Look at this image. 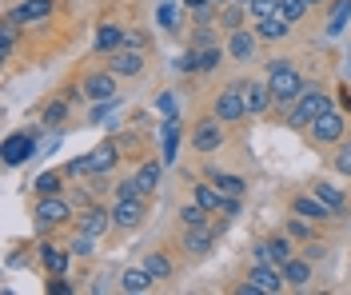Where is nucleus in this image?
<instances>
[{"label":"nucleus","mask_w":351,"mask_h":295,"mask_svg":"<svg viewBox=\"0 0 351 295\" xmlns=\"http://www.w3.org/2000/svg\"><path fill=\"white\" fill-rule=\"evenodd\" d=\"M267 88H271V96H276V108L284 112V108H291V104L304 96L307 80L295 72V64H287V60H271V64H267Z\"/></svg>","instance_id":"1"},{"label":"nucleus","mask_w":351,"mask_h":295,"mask_svg":"<svg viewBox=\"0 0 351 295\" xmlns=\"http://www.w3.org/2000/svg\"><path fill=\"white\" fill-rule=\"evenodd\" d=\"M335 104H331V96L319 84H307L304 88V96L287 108V128H295V132H307V124L311 120H319L324 112H331Z\"/></svg>","instance_id":"2"},{"label":"nucleus","mask_w":351,"mask_h":295,"mask_svg":"<svg viewBox=\"0 0 351 295\" xmlns=\"http://www.w3.org/2000/svg\"><path fill=\"white\" fill-rule=\"evenodd\" d=\"M32 216H36V227L40 231H52V227H60L72 220V204H68V196H36Z\"/></svg>","instance_id":"3"},{"label":"nucleus","mask_w":351,"mask_h":295,"mask_svg":"<svg viewBox=\"0 0 351 295\" xmlns=\"http://www.w3.org/2000/svg\"><path fill=\"white\" fill-rule=\"evenodd\" d=\"M343 132H348V116L335 112V108L307 124V140H311V144H339V140H343Z\"/></svg>","instance_id":"4"},{"label":"nucleus","mask_w":351,"mask_h":295,"mask_svg":"<svg viewBox=\"0 0 351 295\" xmlns=\"http://www.w3.org/2000/svg\"><path fill=\"white\" fill-rule=\"evenodd\" d=\"M212 116H216V120H223V124H240L243 116H247L240 80H236V84H228V88H219V96L212 100Z\"/></svg>","instance_id":"5"},{"label":"nucleus","mask_w":351,"mask_h":295,"mask_svg":"<svg viewBox=\"0 0 351 295\" xmlns=\"http://www.w3.org/2000/svg\"><path fill=\"white\" fill-rule=\"evenodd\" d=\"M36 148H40L36 132H12V136L4 140V168H21V164H28V159L36 156Z\"/></svg>","instance_id":"6"},{"label":"nucleus","mask_w":351,"mask_h":295,"mask_svg":"<svg viewBox=\"0 0 351 295\" xmlns=\"http://www.w3.org/2000/svg\"><path fill=\"white\" fill-rule=\"evenodd\" d=\"M219 148H223V120H216V116L196 120V128H192V152H219Z\"/></svg>","instance_id":"7"},{"label":"nucleus","mask_w":351,"mask_h":295,"mask_svg":"<svg viewBox=\"0 0 351 295\" xmlns=\"http://www.w3.org/2000/svg\"><path fill=\"white\" fill-rule=\"evenodd\" d=\"M240 92H243V108H247V116H263L271 104H276L267 80H240Z\"/></svg>","instance_id":"8"},{"label":"nucleus","mask_w":351,"mask_h":295,"mask_svg":"<svg viewBox=\"0 0 351 295\" xmlns=\"http://www.w3.org/2000/svg\"><path fill=\"white\" fill-rule=\"evenodd\" d=\"M144 211H148V196H136V200H116L112 207V224L132 231V227L144 224Z\"/></svg>","instance_id":"9"},{"label":"nucleus","mask_w":351,"mask_h":295,"mask_svg":"<svg viewBox=\"0 0 351 295\" xmlns=\"http://www.w3.org/2000/svg\"><path fill=\"white\" fill-rule=\"evenodd\" d=\"M108 72H116V76H140L144 72V48H116V52H108Z\"/></svg>","instance_id":"10"},{"label":"nucleus","mask_w":351,"mask_h":295,"mask_svg":"<svg viewBox=\"0 0 351 295\" xmlns=\"http://www.w3.org/2000/svg\"><path fill=\"white\" fill-rule=\"evenodd\" d=\"M116 72H88L84 76V96H88V104H100V100H116Z\"/></svg>","instance_id":"11"},{"label":"nucleus","mask_w":351,"mask_h":295,"mask_svg":"<svg viewBox=\"0 0 351 295\" xmlns=\"http://www.w3.org/2000/svg\"><path fill=\"white\" fill-rule=\"evenodd\" d=\"M256 52H260V36H256V28H252V32H247V28L228 32V56H232V60L247 64V60H256Z\"/></svg>","instance_id":"12"},{"label":"nucleus","mask_w":351,"mask_h":295,"mask_svg":"<svg viewBox=\"0 0 351 295\" xmlns=\"http://www.w3.org/2000/svg\"><path fill=\"white\" fill-rule=\"evenodd\" d=\"M112 227V211L108 207H100V204H88V207H80V216H76V231H88V235H104Z\"/></svg>","instance_id":"13"},{"label":"nucleus","mask_w":351,"mask_h":295,"mask_svg":"<svg viewBox=\"0 0 351 295\" xmlns=\"http://www.w3.org/2000/svg\"><path fill=\"white\" fill-rule=\"evenodd\" d=\"M291 216H304V220H311V224H328V220H335V211H331L319 196H295L291 200Z\"/></svg>","instance_id":"14"},{"label":"nucleus","mask_w":351,"mask_h":295,"mask_svg":"<svg viewBox=\"0 0 351 295\" xmlns=\"http://www.w3.org/2000/svg\"><path fill=\"white\" fill-rule=\"evenodd\" d=\"M291 259V240L287 235H271L256 248V264H271V268H284Z\"/></svg>","instance_id":"15"},{"label":"nucleus","mask_w":351,"mask_h":295,"mask_svg":"<svg viewBox=\"0 0 351 295\" xmlns=\"http://www.w3.org/2000/svg\"><path fill=\"white\" fill-rule=\"evenodd\" d=\"M124 44H128V28L124 24H100L96 36H92V52H100V56H108V52H116Z\"/></svg>","instance_id":"16"},{"label":"nucleus","mask_w":351,"mask_h":295,"mask_svg":"<svg viewBox=\"0 0 351 295\" xmlns=\"http://www.w3.org/2000/svg\"><path fill=\"white\" fill-rule=\"evenodd\" d=\"M180 116H164V124H160V159L164 164H176L180 156Z\"/></svg>","instance_id":"17"},{"label":"nucleus","mask_w":351,"mask_h":295,"mask_svg":"<svg viewBox=\"0 0 351 295\" xmlns=\"http://www.w3.org/2000/svg\"><path fill=\"white\" fill-rule=\"evenodd\" d=\"M247 279H252V283H256L263 295H280V292L287 287L284 272H280V268H271V264H256V268L247 272Z\"/></svg>","instance_id":"18"},{"label":"nucleus","mask_w":351,"mask_h":295,"mask_svg":"<svg viewBox=\"0 0 351 295\" xmlns=\"http://www.w3.org/2000/svg\"><path fill=\"white\" fill-rule=\"evenodd\" d=\"M48 16H52V0H21L8 12V21H16V24H44Z\"/></svg>","instance_id":"19"},{"label":"nucleus","mask_w":351,"mask_h":295,"mask_svg":"<svg viewBox=\"0 0 351 295\" xmlns=\"http://www.w3.org/2000/svg\"><path fill=\"white\" fill-rule=\"evenodd\" d=\"M88 164H92V176H108L112 168L120 164V148H116V140H104V144H96V148L88 152Z\"/></svg>","instance_id":"20"},{"label":"nucleus","mask_w":351,"mask_h":295,"mask_svg":"<svg viewBox=\"0 0 351 295\" xmlns=\"http://www.w3.org/2000/svg\"><path fill=\"white\" fill-rule=\"evenodd\" d=\"M216 244V227H184V251L188 255H208Z\"/></svg>","instance_id":"21"},{"label":"nucleus","mask_w":351,"mask_h":295,"mask_svg":"<svg viewBox=\"0 0 351 295\" xmlns=\"http://www.w3.org/2000/svg\"><path fill=\"white\" fill-rule=\"evenodd\" d=\"M252 28H256V36H260V40H267V44H276V40L291 36V21H284L280 12H276V16H267V21H256Z\"/></svg>","instance_id":"22"},{"label":"nucleus","mask_w":351,"mask_h":295,"mask_svg":"<svg viewBox=\"0 0 351 295\" xmlns=\"http://www.w3.org/2000/svg\"><path fill=\"white\" fill-rule=\"evenodd\" d=\"M280 272H284V279H287V287H295V292H304L307 283H311V259H295V255H291V259H287L284 268H280Z\"/></svg>","instance_id":"23"},{"label":"nucleus","mask_w":351,"mask_h":295,"mask_svg":"<svg viewBox=\"0 0 351 295\" xmlns=\"http://www.w3.org/2000/svg\"><path fill=\"white\" fill-rule=\"evenodd\" d=\"M311 196H319L335 216H343V211H348V196H343L335 183H328V180H311Z\"/></svg>","instance_id":"24"},{"label":"nucleus","mask_w":351,"mask_h":295,"mask_svg":"<svg viewBox=\"0 0 351 295\" xmlns=\"http://www.w3.org/2000/svg\"><path fill=\"white\" fill-rule=\"evenodd\" d=\"M68 255H72V248L40 244V259H44V268H48V275H64L68 272Z\"/></svg>","instance_id":"25"},{"label":"nucleus","mask_w":351,"mask_h":295,"mask_svg":"<svg viewBox=\"0 0 351 295\" xmlns=\"http://www.w3.org/2000/svg\"><path fill=\"white\" fill-rule=\"evenodd\" d=\"M152 272H148V268H144V264H140V268H128V272L120 275V287H124V292H132V295H140V292H152Z\"/></svg>","instance_id":"26"},{"label":"nucleus","mask_w":351,"mask_h":295,"mask_svg":"<svg viewBox=\"0 0 351 295\" xmlns=\"http://www.w3.org/2000/svg\"><path fill=\"white\" fill-rule=\"evenodd\" d=\"M243 12H247V4H240V0H228V4H219L216 24L223 28V32H236V28H243Z\"/></svg>","instance_id":"27"},{"label":"nucleus","mask_w":351,"mask_h":295,"mask_svg":"<svg viewBox=\"0 0 351 295\" xmlns=\"http://www.w3.org/2000/svg\"><path fill=\"white\" fill-rule=\"evenodd\" d=\"M136 180L144 188V196H152L156 188H160V180H164V159H148V164L136 172Z\"/></svg>","instance_id":"28"},{"label":"nucleus","mask_w":351,"mask_h":295,"mask_svg":"<svg viewBox=\"0 0 351 295\" xmlns=\"http://www.w3.org/2000/svg\"><path fill=\"white\" fill-rule=\"evenodd\" d=\"M36 188V196H64L68 188V172H44L40 180L32 183Z\"/></svg>","instance_id":"29"},{"label":"nucleus","mask_w":351,"mask_h":295,"mask_svg":"<svg viewBox=\"0 0 351 295\" xmlns=\"http://www.w3.org/2000/svg\"><path fill=\"white\" fill-rule=\"evenodd\" d=\"M144 268H148V272H152V279L156 283H164V279H172V259H168V255H164V251H148V255H144Z\"/></svg>","instance_id":"30"},{"label":"nucleus","mask_w":351,"mask_h":295,"mask_svg":"<svg viewBox=\"0 0 351 295\" xmlns=\"http://www.w3.org/2000/svg\"><path fill=\"white\" fill-rule=\"evenodd\" d=\"M351 21V0H335L331 4V21H328V36H339Z\"/></svg>","instance_id":"31"},{"label":"nucleus","mask_w":351,"mask_h":295,"mask_svg":"<svg viewBox=\"0 0 351 295\" xmlns=\"http://www.w3.org/2000/svg\"><path fill=\"white\" fill-rule=\"evenodd\" d=\"M196 204L208 207V211H219V204H223V192L216 188V180H212V183H196Z\"/></svg>","instance_id":"32"},{"label":"nucleus","mask_w":351,"mask_h":295,"mask_svg":"<svg viewBox=\"0 0 351 295\" xmlns=\"http://www.w3.org/2000/svg\"><path fill=\"white\" fill-rule=\"evenodd\" d=\"M212 180H216V188L223 196H243V192H247V180H243V176H232V172H216Z\"/></svg>","instance_id":"33"},{"label":"nucleus","mask_w":351,"mask_h":295,"mask_svg":"<svg viewBox=\"0 0 351 295\" xmlns=\"http://www.w3.org/2000/svg\"><path fill=\"white\" fill-rule=\"evenodd\" d=\"M208 216H212V211H208V207H199L196 200L180 207V224H184V227H204V224H208Z\"/></svg>","instance_id":"34"},{"label":"nucleus","mask_w":351,"mask_h":295,"mask_svg":"<svg viewBox=\"0 0 351 295\" xmlns=\"http://www.w3.org/2000/svg\"><path fill=\"white\" fill-rule=\"evenodd\" d=\"M64 120H68V100H52L44 108V128H60Z\"/></svg>","instance_id":"35"},{"label":"nucleus","mask_w":351,"mask_h":295,"mask_svg":"<svg viewBox=\"0 0 351 295\" xmlns=\"http://www.w3.org/2000/svg\"><path fill=\"white\" fill-rule=\"evenodd\" d=\"M192 48H212L219 44L216 40V24H196V32H192V40H188Z\"/></svg>","instance_id":"36"},{"label":"nucleus","mask_w":351,"mask_h":295,"mask_svg":"<svg viewBox=\"0 0 351 295\" xmlns=\"http://www.w3.org/2000/svg\"><path fill=\"white\" fill-rule=\"evenodd\" d=\"M228 56V48H219V44H212V48H199V72H212Z\"/></svg>","instance_id":"37"},{"label":"nucleus","mask_w":351,"mask_h":295,"mask_svg":"<svg viewBox=\"0 0 351 295\" xmlns=\"http://www.w3.org/2000/svg\"><path fill=\"white\" fill-rule=\"evenodd\" d=\"M280 16L291 21V24H300L307 16V4H304V0H280Z\"/></svg>","instance_id":"38"},{"label":"nucleus","mask_w":351,"mask_h":295,"mask_svg":"<svg viewBox=\"0 0 351 295\" xmlns=\"http://www.w3.org/2000/svg\"><path fill=\"white\" fill-rule=\"evenodd\" d=\"M247 12H252V21H267V16H276V12H280V0H252V4H247Z\"/></svg>","instance_id":"39"},{"label":"nucleus","mask_w":351,"mask_h":295,"mask_svg":"<svg viewBox=\"0 0 351 295\" xmlns=\"http://www.w3.org/2000/svg\"><path fill=\"white\" fill-rule=\"evenodd\" d=\"M156 16H160V28H164V32H176V28H180V12H176V4H168V0L156 8Z\"/></svg>","instance_id":"40"},{"label":"nucleus","mask_w":351,"mask_h":295,"mask_svg":"<svg viewBox=\"0 0 351 295\" xmlns=\"http://www.w3.org/2000/svg\"><path fill=\"white\" fill-rule=\"evenodd\" d=\"M12 44H16V21L0 24V56H12Z\"/></svg>","instance_id":"41"},{"label":"nucleus","mask_w":351,"mask_h":295,"mask_svg":"<svg viewBox=\"0 0 351 295\" xmlns=\"http://www.w3.org/2000/svg\"><path fill=\"white\" fill-rule=\"evenodd\" d=\"M331 164H335V172H339V176H351V140H339V152H335Z\"/></svg>","instance_id":"42"},{"label":"nucleus","mask_w":351,"mask_h":295,"mask_svg":"<svg viewBox=\"0 0 351 295\" xmlns=\"http://www.w3.org/2000/svg\"><path fill=\"white\" fill-rule=\"evenodd\" d=\"M112 196H116V200H136V196H144V188H140V180L132 176V180L116 183V188H112Z\"/></svg>","instance_id":"43"},{"label":"nucleus","mask_w":351,"mask_h":295,"mask_svg":"<svg viewBox=\"0 0 351 295\" xmlns=\"http://www.w3.org/2000/svg\"><path fill=\"white\" fill-rule=\"evenodd\" d=\"M68 248H72V255H92V251H96V235H88V231H76V240H72Z\"/></svg>","instance_id":"44"},{"label":"nucleus","mask_w":351,"mask_h":295,"mask_svg":"<svg viewBox=\"0 0 351 295\" xmlns=\"http://www.w3.org/2000/svg\"><path fill=\"white\" fill-rule=\"evenodd\" d=\"M64 172H68V180H72V176H92V164H88V156H76V159H68L64 164Z\"/></svg>","instance_id":"45"},{"label":"nucleus","mask_w":351,"mask_h":295,"mask_svg":"<svg viewBox=\"0 0 351 295\" xmlns=\"http://www.w3.org/2000/svg\"><path fill=\"white\" fill-rule=\"evenodd\" d=\"M176 68L180 72H199V48H188V52L176 60Z\"/></svg>","instance_id":"46"},{"label":"nucleus","mask_w":351,"mask_h":295,"mask_svg":"<svg viewBox=\"0 0 351 295\" xmlns=\"http://www.w3.org/2000/svg\"><path fill=\"white\" fill-rule=\"evenodd\" d=\"M219 211L232 220V216H240V196H223V204H219Z\"/></svg>","instance_id":"47"},{"label":"nucleus","mask_w":351,"mask_h":295,"mask_svg":"<svg viewBox=\"0 0 351 295\" xmlns=\"http://www.w3.org/2000/svg\"><path fill=\"white\" fill-rule=\"evenodd\" d=\"M156 108H160L164 116H176V100H172V92H164V96L156 100Z\"/></svg>","instance_id":"48"},{"label":"nucleus","mask_w":351,"mask_h":295,"mask_svg":"<svg viewBox=\"0 0 351 295\" xmlns=\"http://www.w3.org/2000/svg\"><path fill=\"white\" fill-rule=\"evenodd\" d=\"M304 255L311 259V264H315V259H324V255H328V248H324V244H307V248H304Z\"/></svg>","instance_id":"49"},{"label":"nucleus","mask_w":351,"mask_h":295,"mask_svg":"<svg viewBox=\"0 0 351 295\" xmlns=\"http://www.w3.org/2000/svg\"><path fill=\"white\" fill-rule=\"evenodd\" d=\"M128 44L132 48H148V36H144V32H128Z\"/></svg>","instance_id":"50"},{"label":"nucleus","mask_w":351,"mask_h":295,"mask_svg":"<svg viewBox=\"0 0 351 295\" xmlns=\"http://www.w3.org/2000/svg\"><path fill=\"white\" fill-rule=\"evenodd\" d=\"M307 8H324V4H328V0H304Z\"/></svg>","instance_id":"51"},{"label":"nucleus","mask_w":351,"mask_h":295,"mask_svg":"<svg viewBox=\"0 0 351 295\" xmlns=\"http://www.w3.org/2000/svg\"><path fill=\"white\" fill-rule=\"evenodd\" d=\"M184 4H188V8H196V4H204V0H184Z\"/></svg>","instance_id":"52"},{"label":"nucleus","mask_w":351,"mask_h":295,"mask_svg":"<svg viewBox=\"0 0 351 295\" xmlns=\"http://www.w3.org/2000/svg\"><path fill=\"white\" fill-rule=\"evenodd\" d=\"M216 4H228V0H216Z\"/></svg>","instance_id":"53"},{"label":"nucleus","mask_w":351,"mask_h":295,"mask_svg":"<svg viewBox=\"0 0 351 295\" xmlns=\"http://www.w3.org/2000/svg\"><path fill=\"white\" fill-rule=\"evenodd\" d=\"M240 4H252V0H240Z\"/></svg>","instance_id":"54"}]
</instances>
